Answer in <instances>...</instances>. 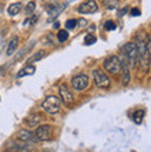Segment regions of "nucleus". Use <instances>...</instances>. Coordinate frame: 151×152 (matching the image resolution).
Masks as SVG:
<instances>
[{"mask_svg":"<svg viewBox=\"0 0 151 152\" xmlns=\"http://www.w3.org/2000/svg\"><path fill=\"white\" fill-rule=\"evenodd\" d=\"M36 137V141H49L53 136V130L50 124H39L33 132Z\"/></svg>","mask_w":151,"mask_h":152,"instance_id":"39448f33","label":"nucleus"},{"mask_svg":"<svg viewBox=\"0 0 151 152\" xmlns=\"http://www.w3.org/2000/svg\"><path fill=\"white\" fill-rule=\"evenodd\" d=\"M17 138H18V141H22V142H27V144L38 142L33 132H31V130H28V129H22V130H20V132L17 133Z\"/></svg>","mask_w":151,"mask_h":152,"instance_id":"9d476101","label":"nucleus"},{"mask_svg":"<svg viewBox=\"0 0 151 152\" xmlns=\"http://www.w3.org/2000/svg\"><path fill=\"white\" fill-rule=\"evenodd\" d=\"M58 98H60L61 101H63L65 105H72L74 104V96H72V93L69 91V88H68V86L65 83L60 84V88H58Z\"/></svg>","mask_w":151,"mask_h":152,"instance_id":"6e6552de","label":"nucleus"},{"mask_svg":"<svg viewBox=\"0 0 151 152\" xmlns=\"http://www.w3.org/2000/svg\"><path fill=\"white\" fill-rule=\"evenodd\" d=\"M104 28L107 29V31H114V29H116V25L112 22V21H107L105 24H104Z\"/></svg>","mask_w":151,"mask_h":152,"instance_id":"5701e85b","label":"nucleus"},{"mask_svg":"<svg viewBox=\"0 0 151 152\" xmlns=\"http://www.w3.org/2000/svg\"><path fill=\"white\" fill-rule=\"evenodd\" d=\"M42 120H43L42 115H39V113H33V115H29L28 118L25 119V123L28 124L29 127H38Z\"/></svg>","mask_w":151,"mask_h":152,"instance_id":"f8f14e48","label":"nucleus"},{"mask_svg":"<svg viewBox=\"0 0 151 152\" xmlns=\"http://www.w3.org/2000/svg\"><path fill=\"white\" fill-rule=\"evenodd\" d=\"M126 11H127V7H126V8H123V10H121V11H119V15H123V14H125Z\"/></svg>","mask_w":151,"mask_h":152,"instance_id":"bb28decb","label":"nucleus"},{"mask_svg":"<svg viewBox=\"0 0 151 152\" xmlns=\"http://www.w3.org/2000/svg\"><path fill=\"white\" fill-rule=\"evenodd\" d=\"M88 24V22H86V20H80L79 21V25H82V26H83V25H86Z\"/></svg>","mask_w":151,"mask_h":152,"instance_id":"cd10ccee","label":"nucleus"},{"mask_svg":"<svg viewBox=\"0 0 151 152\" xmlns=\"http://www.w3.org/2000/svg\"><path fill=\"white\" fill-rule=\"evenodd\" d=\"M36 72V68L35 66H33V65L32 64H29V65H27V66H25V68H22L20 71V72H18V77H22V76H28V75H33V73Z\"/></svg>","mask_w":151,"mask_h":152,"instance_id":"ddd939ff","label":"nucleus"},{"mask_svg":"<svg viewBox=\"0 0 151 152\" xmlns=\"http://www.w3.org/2000/svg\"><path fill=\"white\" fill-rule=\"evenodd\" d=\"M147 51H148V57H150V61H151V36L147 39Z\"/></svg>","mask_w":151,"mask_h":152,"instance_id":"a878e982","label":"nucleus"},{"mask_svg":"<svg viewBox=\"0 0 151 152\" xmlns=\"http://www.w3.org/2000/svg\"><path fill=\"white\" fill-rule=\"evenodd\" d=\"M144 109H140V111H136L135 115H133V120H135V123H141V120H143V116H144Z\"/></svg>","mask_w":151,"mask_h":152,"instance_id":"6ab92c4d","label":"nucleus"},{"mask_svg":"<svg viewBox=\"0 0 151 152\" xmlns=\"http://www.w3.org/2000/svg\"><path fill=\"white\" fill-rule=\"evenodd\" d=\"M42 108L44 112L50 113V115H56L61 109V100L57 96H47L42 102Z\"/></svg>","mask_w":151,"mask_h":152,"instance_id":"f03ea898","label":"nucleus"},{"mask_svg":"<svg viewBox=\"0 0 151 152\" xmlns=\"http://www.w3.org/2000/svg\"><path fill=\"white\" fill-rule=\"evenodd\" d=\"M103 65H104V69L108 73H112V75L121 73V60L118 56H111L108 58H105Z\"/></svg>","mask_w":151,"mask_h":152,"instance_id":"20e7f679","label":"nucleus"},{"mask_svg":"<svg viewBox=\"0 0 151 152\" xmlns=\"http://www.w3.org/2000/svg\"><path fill=\"white\" fill-rule=\"evenodd\" d=\"M136 47H137V57H139L140 66H141L144 72H147L148 68H150V57H148L147 51V37H146L144 33H140Z\"/></svg>","mask_w":151,"mask_h":152,"instance_id":"f257e3e1","label":"nucleus"},{"mask_svg":"<svg viewBox=\"0 0 151 152\" xmlns=\"http://www.w3.org/2000/svg\"><path fill=\"white\" fill-rule=\"evenodd\" d=\"M94 43H96V36L94 35H91V33L86 35V37H85V44H86V46H90V44H94Z\"/></svg>","mask_w":151,"mask_h":152,"instance_id":"aec40b11","label":"nucleus"},{"mask_svg":"<svg viewBox=\"0 0 151 152\" xmlns=\"http://www.w3.org/2000/svg\"><path fill=\"white\" fill-rule=\"evenodd\" d=\"M35 7H36L35 1H29V3L27 4V7H25V12H27V14H32V12L35 11Z\"/></svg>","mask_w":151,"mask_h":152,"instance_id":"412c9836","label":"nucleus"},{"mask_svg":"<svg viewBox=\"0 0 151 152\" xmlns=\"http://www.w3.org/2000/svg\"><path fill=\"white\" fill-rule=\"evenodd\" d=\"M97 10H99V4L94 0H88L78 7V12L80 14H94Z\"/></svg>","mask_w":151,"mask_h":152,"instance_id":"1a4fd4ad","label":"nucleus"},{"mask_svg":"<svg viewBox=\"0 0 151 152\" xmlns=\"http://www.w3.org/2000/svg\"><path fill=\"white\" fill-rule=\"evenodd\" d=\"M71 86L76 91H83L89 86V76L85 73H79V75L74 76L71 79Z\"/></svg>","mask_w":151,"mask_h":152,"instance_id":"423d86ee","label":"nucleus"},{"mask_svg":"<svg viewBox=\"0 0 151 152\" xmlns=\"http://www.w3.org/2000/svg\"><path fill=\"white\" fill-rule=\"evenodd\" d=\"M21 10H22V4H21V3H13V4H10V6H8L7 12L10 14V15H17Z\"/></svg>","mask_w":151,"mask_h":152,"instance_id":"4468645a","label":"nucleus"},{"mask_svg":"<svg viewBox=\"0 0 151 152\" xmlns=\"http://www.w3.org/2000/svg\"><path fill=\"white\" fill-rule=\"evenodd\" d=\"M17 46H18V37L14 36L11 39V42L8 43V47H7V56H13L17 50Z\"/></svg>","mask_w":151,"mask_h":152,"instance_id":"2eb2a0df","label":"nucleus"},{"mask_svg":"<svg viewBox=\"0 0 151 152\" xmlns=\"http://www.w3.org/2000/svg\"><path fill=\"white\" fill-rule=\"evenodd\" d=\"M78 25V21L76 20H68L65 22V29H74Z\"/></svg>","mask_w":151,"mask_h":152,"instance_id":"4be33fe9","label":"nucleus"},{"mask_svg":"<svg viewBox=\"0 0 151 152\" xmlns=\"http://www.w3.org/2000/svg\"><path fill=\"white\" fill-rule=\"evenodd\" d=\"M44 56H46V51H44V50H40V51H38L36 54H33V56H32L31 58H29L28 62H29V64H31V62H36V61L42 60V58H43ZM29 64H28V65H29Z\"/></svg>","mask_w":151,"mask_h":152,"instance_id":"dca6fc26","label":"nucleus"},{"mask_svg":"<svg viewBox=\"0 0 151 152\" xmlns=\"http://www.w3.org/2000/svg\"><path fill=\"white\" fill-rule=\"evenodd\" d=\"M104 7H107L108 10L118 8V0H104Z\"/></svg>","mask_w":151,"mask_h":152,"instance_id":"a211bd4d","label":"nucleus"},{"mask_svg":"<svg viewBox=\"0 0 151 152\" xmlns=\"http://www.w3.org/2000/svg\"><path fill=\"white\" fill-rule=\"evenodd\" d=\"M36 20H38V17L36 15H33V17H31V18H28V20L24 22V25H29V24H35L36 22Z\"/></svg>","mask_w":151,"mask_h":152,"instance_id":"b1692460","label":"nucleus"},{"mask_svg":"<svg viewBox=\"0 0 151 152\" xmlns=\"http://www.w3.org/2000/svg\"><path fill=\"white\" fill-rule=\"evenodd\" d=\"M121 60V72H122V84L127 86L130 82V72H129V65H127V60L125 57L119 58Z\"/></svg>","mask_w":151,"mask_h":152,"instance_id":"9b49d317","label":"nucleus"},{"mask_svg":"<svg viewBox=\"0 0 151 152\" xmlns=\"http://www.w3.org/2000/svg\"><path fill=\"white\" fill-rule=\"evenodd\" d=\"M57 39H58L60 43L67 42L68 40V31L67 29H61V31H58V33H57Z\"/></svg>","mask_w":151,"mask_h":152,"instance_id":"f3484780","label":"nucleus"},{"mask_svg":"<svg viewBox=\"0 0 151 152\" xmlns=\"http://www.w3.org/2000/svg\"><path fill=\"white\" fill-rule=\"evenodd\" d=\"M93 79H94V84L100 88H108L111 84V80L103 71L100 69H94L93 71Z\"/></svg>","mask_w":151,"mask_h":152,"instance_id":"0eeeda50","label":"nucleus"},{"mask_svg":"<svg viewBox=\"0 0 151 152\" xmlns=\"http://www.w3.org/2000/svg\"><path fill=\"white\" fill-rule=\"evenodd\" d=\"M122 51H123L125 58L127 60V62H129L132 66H135L136 62H137V47H136L135 42H129V43H126L125 46H123Z\"/></svg>","mask_w":151,"mask_h":152,"instance_id":"7ed1b4c3","label":"nucleus"},{"mask_svg":"<svg viewBox=\"0 0 151 152\" xmlns=\"http://www.w3.org/2000/svg\"><path fill=\"white\" fill-rule=\"evenodd\" d=\"M130 14H132V15H133V17H137V15H140V14H141V11H140V10H139V8H132V10H130Z\"/></svg>","mask_w":151,"mask_h":152,"instance_id":"393cba45","label":"nucleus"}]
</instances>
